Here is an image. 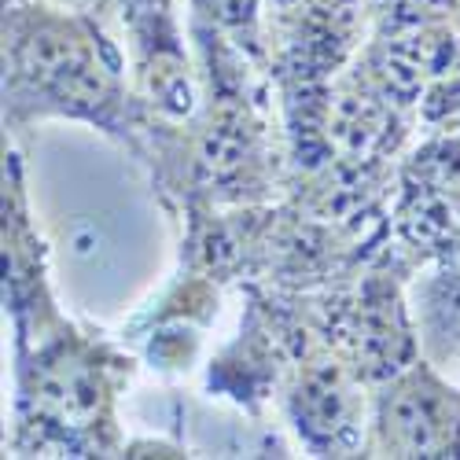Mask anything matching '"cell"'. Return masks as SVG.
<instances>
[{
    "mask_svg": "<svg viewBox=\"0 0 460 460\" xmlns=\"http://www.w3.org/2000/svg\"><path fill=\"white\" fill-rule=\"evenodd\" d=\"M49 119L85 122L129 147L147 133L126 59L93 15L49 0L4 4V129Z\"/></svg>",
    "mask_w": 460,
    "mask_h": 460,
    "instance_id": "cell-1",
    "label": "cell"
},
{
    "mask_svg": "<svg viewBox=\"0 0 460 460\" xmlns=\"http://www.w3.org/2000/svg\"><path fill=\"white\" fill-rule=\"evenodd\" d=\"M133 358L66 317L15 339L12 456H122L119 402Z\"/></svg>",
    "mask_w": 460,
    "mask_h": 460,
    "instance_id": "cell-2",
    "label": "cell"
},
{
    "mask_svg": "<svg viewBox=\"0 0 460 460\" xmlns=\"http://www.w3.org/2000/svg\"><path fill=\"white\" fill-rule=\"evenodd\" d=\"M361 456L460 460V383L428 354L379 379L368 402Z\"/></svg>",
    "mask_w": 460,
    "mask_h": 460,
    "instance_id": "cell-3",
    "label": "cell"
},
{
    "mask_svg": "<svg viewBox=\"0 0 460 460\" xmlns=\"http://www.w3.org/2000/svg\"><path fill=\"white\" fill-rule=\"evenodd\" d=\"M372 383L328 342L305 339L284 379V405L298 442L314 456H361L368 431Z\"/></svg>",
    "mask_w": 460,
    "mask_h": 460,
    "instance_id": "cell-4",
    "label": "cell"
},
{
    "mask_svg": "<svg viewBox=\"0 0 460 460\" xmlns=\"http://www.w3.org/2000/svg\"><path fill=\"white\" fill-rule=\"evenodd\" d=\"M4 310L12 317V339L33 335L63 317L52 280H49V251L33 225L26 177L19 151L4 137Z\"/></svg>",
    "mask_w": 460,
    "mask_h": 460,
    "instance_id": "cell-5",
    "label": "cell"
},
{
    "mask_svg": "<svg viewBox=\"0 0 460 460\" xmlns=\"http://www.w3.org/2000/svg\"><path fill=\"white\" fill-rule=\"evenodd\" d=\"M405 291L420 350L442 368L460 365V233L416 265Z\"/></svg>",
    "mask_w": 460,
    "mask_h": 460,
    "instance_id": "cell-6",
    "label": "cell"
},
{
    "mask_svg": "<svg viewBox=\"0 0 460 460\" xmlns=\"http://www.w3.org/2000/svg\"><path fill=\"white\" fill-rule=\"evenodd\" d=\"M122 456H191V453L188 446L170 438H137V442H126Z\"/></svg>",
    "mask_w": 460,
    "mask_h": 460,
    "instance_id": "cell-7",
    "label": "cell"
},
{
    "mask_svg": "<svg viewBox=\"0 0 460 460\" xmlns=\"http://www.w3.org/2000/svg\"><path fill=\"white\" fill-rule=\"evenodd\" d=\"M4 4H22V0H4Z\"/></svg>",
    "mask_w": 460,
    "mask_h": 460,
    "instance_id": "cell-8",
    "label": "cell"
}]
</instances>
